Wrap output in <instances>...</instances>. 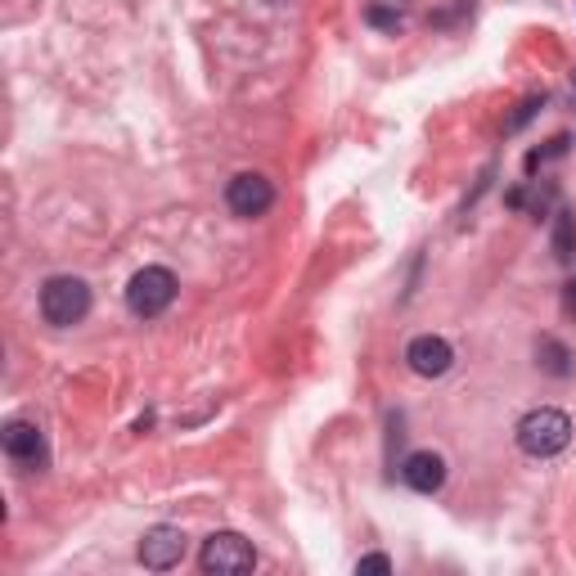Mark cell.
Segmentation results:
<instances>
[{
	"mask_svg": "<svg viewBox=\"0 0 576 576\" xmlns=\"http://www.w3.org/2000/svg\"><path fill=\"white\" fill-rule=\"evenodd\" d=\"M513 441H518V450L527 459H554L572 446V419L558 405H536V410H527L518 419Z\"/></svg>",
	"mask_w": 576,
	"mask_h": 576,
	"instance_id": "1",
	"label": "cell"
},
{
	"mask_svg": "<svg viewBox=\"0 0 576 576\" xmlns=\"http://www.w3.org/2000/svg\"><path fill=\"white\" fill-rule=\"evenodd\" d=\"M90 284L81 275H50L36 293V306H41V320L50 329H72L90 315Z\"/></svg>",
	"mask_w": 576,
	"mask_h": 576,
	"instance_id": "2",
	"label": "cell"
},
{
	"mask_svg": "<svg viewBox=\"0 0 576 576\" xmlns=\"http://www.w3.org/2000/svg\"><path fill=\"white\" fill-rule=\"evenodd\" d=\"M176 293H180V279L171 275L167 266H144V270H135L131 284H126V311H131L135 320H158L162 311H171Z\"/></svg>",
	"mask_w": 576,
	"mask_h": 576,
	"instance_id": "3",
	"label": "cell"
},
{
	"mask_svg": "<svg viewBox=\"0 0 576 576\" xmlns=\"http://www.w3.org/2000/svg\"><path fill=\"white\" fill-rule=\"evenodd\" d=\"M198 567L207 576H239V572H252L257 567V549H252L248 536L239 531H212L198 549Z\"/></svg>",
	"mask_w": 576,
	"mask_h": 576,
	"instance_id": "4",
	"label": "cell"
},
{
	"mask_svg": "<svg viewBox=\"0 0 576 576\" xmlns=\"http://www.w3.org/2000/svg\"><path fill=\"white\" fill-rule=\"evenodd\" d=\"M0 446H5L9 464L23 468V473L50 468V441H45L41 423H32V419H9L5 428H0Z\"/></svg>",
	"mask_w": 576,
	"mask_h": 576,
	"instance_id": "5",
	"label": "cell"
},
{
	"mask_svg": "<svg viewBox=\"0 0 576 576\" xmlns=\"http://www.w3.org/2000/svg\"><path fill=\"white\" fill-rule=\"evenodd\" d=\"M225 207H230L239 221H257L275 207V185H270L261 171H239V176L225 185Z\"/></svg>",
	"mask_w": 576,
	"mask_h": 576,
	"instance_id": "6",
	"label": "cell"
},
{
	"mask_svg": "<svg viewBox=\"0 0 576 576\" xmlns=\"http://www.w3.org/2000/svg\"><path fill=\"white\" fill-rule=\"evenodd\" d=\"M189 540L180 527H167V522H158V527H149L140 536V563L149 567V572H171V567H180V558H185Z\"/></svg>",
	"mask_w": 576,
	"mask_h": 576,
	"instance_id": "7",
	"label": "cell"
},
{
	"mask_svg": "<svg viewBox=\"0 0 576 576\" xmlns=\"http://www.w3.org/2000/svg\"><path fill=\"white\" fill-rule=\"evenodd\" d=\"M405 365L419 378H441L455 365V347H450L441 333H419V338H410V347H405Z\"/></svg>",
	"mask_w": 576,
	"mask_h": 576,
	"instance_id": "8",
	"label": "cell"
},
{
	"mask_svg": "<svg viewBox=\"0 0 576 576\" xmlns=\"http://www.w3.org/2000/svg\"><path fill=\"white\" fill-rule=\"evenodd\" d=\"M401 482L419 495H437L441 486H446V459H441L437 450H414L401 464Z\"/></svg>",
	"mask_w": 576,
	"mask_h": 576,
	"instance_id": "9",
	"label": "cell"
},
{
	"mask_svg": "<svg viewBox=\"0 0 576 576\" xmlns=\"http://www.w3.org/2000/svg\"><path fill=\"white\" fill-rule=\"evenodd\" d=\"M536 365L545 369V374H554V378H567L572 374V347H563V342L558 338H540L536 342Z\"/></svg>",
	"mask_w": 576,
	"mask_h": 576,
	"instance_id": "10",
	"label": "cell"
},
{
	"mask_svg": "<svg viewBox=\"0 0 576 576\" xmlns=\"http://www.w3.org/2000/svg\"><path fill=\"white\" fill-rule=\"evenodd\" d=\"M554 257L563 261V266L576 261V216L567 212V207L554 212Z\"/></svg>",
	"mask_w": 576,
	"mask_h": 576,
	"instance_id": "11",
	"label": "cell"
},
{
	"mask_svg": "<svg viewBox=\"0 0 576 576\" xmlns=\"http://www.w3.org/2000/svg\"><path fill=\"white\" fill-rule=\"evenodd\" d=\"M567 144H572V135H554V140H549L545 149H531V153H527V176H536V167H540V162H549V158H563V153H567Z\"/></svg>",
	"mask_w": 576,
	"mask_h": 576,
	"instance_id": "12",
	"label": "cell"
},
{
	"mask_svg": "<svg viewBox=\"0 0 576 576\" xmlns=\"http://www.w3.org/2000/svg\"><path fill=\"white\" fill-rule=\"evenodd\" d=\"M540 108H545V95H527V99H522V104H518V113H513L509 122H504V135H518L522 126H527L531 117L540 113Z\"/></svg>",
	"mask_w": 576,
	"mask_h": 576,
	"instance_id": "13",
	"label": "cell"
},
{
	"mask_svg": "<svg viewBox=\"0 0 576 576\" xmlns=\"http://www.w3.org/2000/svg\"><path fill=\"white\" fill-rule=\"evenodd\" d=\"M365 23H369V27H383V32H401L405 18L396 14V9H387V5H369V9H365Z\"/></svg>",
	"mask_w": 576,
	"mask_h": 576,
	"instance_id": "14",
	"label": "cell"
},
{
	"mask_svg": "<svg viewBox=\"0 0 576 576\" xmlns=\"http://www.w3.org/2000/svg\"><path fill=\"white\" fill-rule=\"evenodd\" d=\"M356 572H392V558H387V554H365L356 563Z\"/></svg>",
	"mask_w": 576,
	"mask_h": 576,
	"instance_id": "15",
	"label": "cell"
},
{
	"mask_svg": "<svg viewBox=\"0 0 576 576\" xmlns=\"http://www.w3.org/2000/svg\"><path fill=\"white\" fill-rule=\"evenodd\" d=\"M563 311H567V315H576V279L567 284V293H563Z\"/></svg>",
	"mask_w": 576,
	"mask_h": 576,
	"instance_id": "16",
	"label": "cell"
},
{
	"mask_svg": "<svg viewBox=\"0 0 576 576\" xmlns=\"http://www.w3.org/2000/svg\"><path fill=\"white\" fill-rule=\"evenodd\" d=\"M572 90H576V72H572Z\"/></svg>",
	"mask_w": 576,
	"mask_h": 576,
	"instance_id": "17",
	"label": "cell"
}]
</instances>
